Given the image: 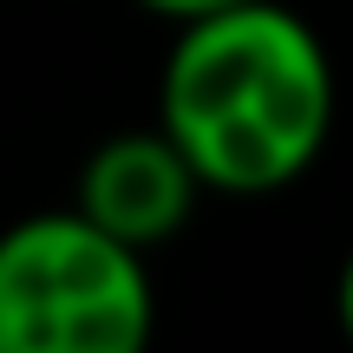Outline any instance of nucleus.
Masks as SVG:
<instances>
[{
    "label": "nucleus",
    "instance_id": "nucleus-1",
    "mask_svg": "<svg viewBox=\"0 0 353 353\" xmlns=\"http://www.w3.org/2000/svg\"><path fill=\"white\" fill-rule=\"evenodd\" d=\"M334 59L281 0L183 20L157 79V125L203 190L275 196L314 170L334 138Z\"/></svg>",
    "mask_w": 353,
    "mask_h": 353
},
{
    "label": "nucleus",
    "instance_id": "nucleus-2",
    "mask_svg": "<svg viewBox=\"0 0 353 353\" xmlns=\"http://www.w3.org/2000/svg\"><path fill=\"white\" fill-rule=\"evenodd\" d=\"M157 327L144 249L79 210L0 229V353H138Z\"/></svg>",
    "mask_w": 353,
    "mask_h": 353
},
{
    "label": "nucleus",
    "instance_id": "nucleus-3",
    "mask_svg": "<svg viewBox=\"0 0 353 353\" xmlns=\"http://www.w3.org/2000/svg\"><path fill=\"white\" fill-rule=\"evenodd\" d=\"M203 176L190 170V157L164 138V125L118 131L79 170V216L105 229V236L131 242V249H157L196 216Z\"/></svg>",
    "mask_w": 353,
    "mask_h": 353
},
{
    "label": "nucleus",
    "instance_id": "nucleus-4",
    "mask_svg": "<svg viewBox=\"0 0 353 353\" xmlns=\"http://www.w3.org/2000/svg\"><path fill=\"white\" fill-rule=\"evenodd\" d=\"M144 13H157V20L183 26V20H203V13H223V7H242V0H138Z\"/></svg>",
    "mask_w": 353,
    "mask_h": 353
},
{
    "label": "nucleus",
    "instance_id": "nucleus-5",
    "mask_svg": "<svg viewBox=\"0 0 353 353\" xmlns=\"http://www.w3.org/2000/svg\"><path fill=\"white\" fill-rule=\"evenodd\" d=\"M334 314H341V334L353 341V249H347V262H341V281H334Z\"/></svg>",
    "mask_w": 353,
    "mask_h": 353
}]
</instances>
